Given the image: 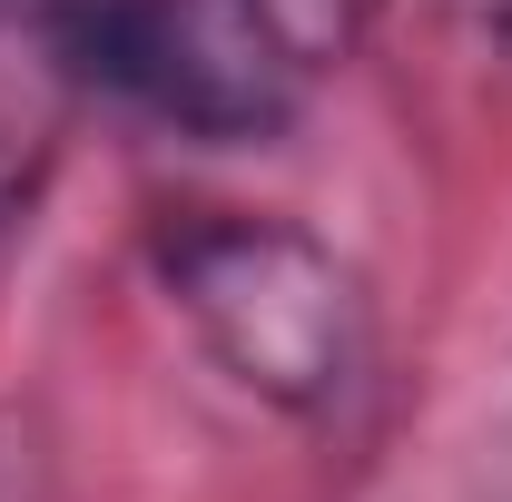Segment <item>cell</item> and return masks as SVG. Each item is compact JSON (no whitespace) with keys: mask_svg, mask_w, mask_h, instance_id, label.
<instances>
[{"mask_svg":"<svg viewBox=\"0 0 512 502\" xmlns=\"http://www.w3.org/2000/svg\"><path fill=\"white\" fill-rule=\"evenodd\" d=\"M148 266L178 325L217 355V375H237L256 404L296 424H335L375 384V306L355 266L306 227L247 217V207H197L158 227Z\"/></svg>","mask_w":512,"mask_h":502,"instance_id":"1","label":"cell"},{"mask_svg":"<svg viewBox=\"0 0 512 502\" xmlns=\"http://www.w3.org/2000/svg\"><path fill=\"white\" fill-rule=\"evenodd\" d=\"M256 30L276 40V60L296 69H335V60H355L365 40H375V20L394 10V0H237Z\"/></svg>","mask_w":512,"mask_h":502,"instance_id":"4","label":"cell"},{"mask_svg":"<svg viewBox=\"0 0 512 502\" xmlns=\"http://www.w3.org/2000/svg\"><path fill=\"white\" fill-rule=\"evenodd\" d=\"M79 109V79L60 50V0H0V217L40 188L60 119Z\"/></svg>","mask_w":512,"mask_h":502,"instance_id":"3","label":"cell"},{"mask_svg":"<svg viewBox=\"0 0 512 502\" xmlns=\"http://www.w3.org/2000/svg\"><path fill=\"white\" fill-rule=\"evenodd\" d=\"M79 99L207 148H256L296 119V69L237 0H60Z\"/></svg>","mask_w":512,"mask_h":502,"instance_id":"2","label":"cell"}]
</instances>
